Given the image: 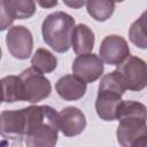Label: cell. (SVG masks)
<instances>
[{
    "label": "cell",
    "mask_w": 147,
    "mask_h": 147,
    "mask_svg": "<svg viewBox=\"0 0 147 147\" xmlns=\"http://www.w3.org/2000/svg\"><path fill=\"white\" fill-rule=\"evenodd\" d=\"M116 136L123 147H147V107L138 101L122 100L117 109Z\"/></svg>",
    "instance_id": "obj_1"
},
{
    "label": "cell",
    "mask_w": 147,
    "mask_h": 147,
    "mask_svg": "<svg viewBox=\"0 0 147 147\" xmlns=\"http://www.w3.org/2000/svg\"><path fill=\"white\" fill-rule=\"evenodd\" d=\"M26 110L25 145L29 147H53L60 130L59 114L49 106H30Z\"/></svg>",
    "instance_id": "obj_2"
},
{
    "label": "cell",
    "mask_w": 147,
    "mask_h": 147,
    "mask_svg": "<svg viewBox=\"0 0 147 147\" xmlns=\"http://www.w3.org/2000/svg\"><path fill=\"white\" fill-rule=\"evenodd\" d=\"M75 20L64 11H55L46 16L41 25L44 41L55 52L65 53L71 47Z\"/></svg>",
    "instance_id": "obj_3"
},
{
    "label": "cell",
    "mask_w": 147,
    "mask_h": 147,
    "mask_svg": "<svg viewBox=\"0 0 147 147\" xmlns=\"http://www.w3.org/2000/svg\"><path fill=\"white\" fill-rule=\"evenodd\" d=\"M20 78L22 85V101L37 103L49 96L52 92L51 82L33 67L22 71Z\"/></svg>",
    "instance_id": "obj_4"
},
{
    "label": "cell",
    "mask_w": 147,
    "mask_h": 147,
    "mask_svg": "<svg viewBox=\"0 0 147 147\" xmlns=\"http://www.w3.org/2000/svg\"><path fill=\"white\" fill-rule=\"evenodd\" d=\"M130 91H141L147 86V63L138 56H127L116 69Z\"/></svg>",
    "instance_id": "obj_5"
},
{
    "label": "cell",
    "mask_w": 147,
    "mask_h": 147,
    "mask_svg": "<svg viewBox=\"0 0 147 147\" xmlns=\"http://www.w3.org/2000/svg\"><path fill=\"white\" fill-rule=\"evenodd\" d=\"M6 44L9 53L18 60H25L31 55L33 37L31 31L23 25L9 28L6 36Z\"/></svg>",
    "instance_id": "obj_6"
},
{
    "label": "cell",
    "mask_w": 147,
    "mask_h": 147,
    "mask_svg": "<svg viewBox=\"0 0 147 147\" xmlns=\"http://www.w3.org/2000/svg\"><path fill=\"white\" fill-rule=\"evenodd\" d=\"M0 132L2 138L16 140L25 138L26 132V110H3L0 115Z\"/></svg>",
    "instance_id": "obj_7"
},
{
    "label": "cell",
    "mask_w": 147,
    "mask_h": 147,
    "mask_svg": "<svg viewBox=\"0 0 147 147\" xmlns=\"http://www.w3.org/2000/svg\"><path fill=\"white\" fill-rule=\"evenodd\" d=\"M36 13L34 0H1V30H6L15 20L30 18Z\"/></svg>",
    "instance_id": "obj_8"
},
{
    "label": "cell",
    "mask_w": 147,
    "mask_h": 147,
    "mask_svg": "<svg viewBox=\"0 0 147 147\" xmlns=\"http://www.w3.org/2000/svg\"><path fill=\"white\" fill-rule=\"evenodd\" d=\"M99 54L105 63L110 65H118L127 56H130V48L123 37L117 34H109L101 41Z\"/></svg>",
    "instance_id": "obj_9"
},
{
    "label": "cell",
    "mask_w": 147,
    "mask_h": 147,
    "mask_svg": "<svg viewBox=\"0 0 147 147\" xmlns=\"http://www.w3.org/2000/svg\"><path fill=\"white\" fill-rule=\"evenodd\" d=\"M72 74L87 83L98 80L103 72V61L95 54H80L72 63Z\"/></svg>",
    "instance_id": "obj_10"
},
{
    "label": "cell",
    "mask_w": 147,
    "mask_h": 147,
    "mask_svg": "<svg viewBox=\"0 0 147 147\" xmlns=\"http://www.w3.org/2000/svg\"><path fill=\"white\" fill-rule=\"evenodd\" d=\"M59 125L65 137L80 134L86 127V117L84 113L76 107H65L59 113Z\"/></svg>",
    "instance_id": "obj_11"
},
{
    "label": "cell",
    "mask_w": 147,
    "mask_h": 147,
    "mask_svg": "<svg viewBox=\"0 0 147 147\" xmlns=\"http://www.w3.org/2000/svg\"><path fill=\"white\" fill-rule=\"evenodd\" d=\"M55 90L63 100L76 101L85 95L86 83L75 75H65L56 82Z\"/></svg>",
    "instance_id": "obj_12"
},
{
    "label": "cell",
    "mask_w": 147,
    "mask_h": 147,
    "mask_svg": "<svg viewBox=\"0 0 147 147\" xmlns=\"http://www.w3.org/2000/svg\"><path fill=\"white\" fill-rule=\"evenodd\" d=\"M122 95L108 92V91H98V96L95 100V110L98 116L107 122L116 121L117 109L122 101Z\"/></svg>",
    "instance_id": "obj_13"
},
{
    "label": "cell",
    "mask_w": 147,
    "mask_h": 147,
    "mask_svg": "<svg viewBox=\"0 0 147 147\" xmlns=\"http://www.w3.org/2000/svg\"><path fill=\"white\" fill-rule=\"evenodd\" d=\"M94 32L86 24L75 26L71 36V47L77 55L91 53L94 47Z\"/></svg>",
    "instance_id": "obj_14"
},
{
    "label": "cell",
    "mask_w": 147,
    "mask_h": 147,
    "mask_svg": "<svg viewBox=\"0 0 147 147\" xmlns=\"http://www.w3.org/2000/svg\"><path fill=\"white\" fill-rule=\"evenodd\" d=\"M130 41L141 49H147V10L136 20L129 29Z\"/></svg>",
    "instance_id": "obj_15"
},
{
    "label": "cell",
    "mask_w": 147,
    "mask_h": 147,
    "mask_svg": "<svg viewBox=\"0 0 147 147\" xmlns=\"http://www.w3.org/2000/svg\"><path fill=\"white\" fill-rule=\"evenodd\" d=\"M86 8L88 15L99 22H105L115 10L114 0H87Z\"/></svg>",
    "instance_id": "obj_16"
},
{
    "label": "cell",
    "mask_w": 147,
    "mask_h": 147,
    "mask_svg": "<svg viewBox=\"0 0 147 147\" xmlns=\"http://www.w3.org/2000/svg\"><path fill=\"white\" fill-rule=\"evenodd\" d=\"M2 86V101L13 103L22 101V85L20 76H6L1 79Z\"/></svg>",
    "instance_id": "obj_17"
},
{
    "label": "cell",
    "mask_w": 147,
    "mask_h": 147,
    "mask_svg": "<svg viewBox=\"0 0 147 147\" xmlns=\"http://www.w3.org/2000/svg\"><path fill=\"white\" fill-rule=\"evenodd\" d=\"M31 64L39 72L49 74L56 69L57 59L46 48H38L31 59Z\"/></svg>",
    "instance_id": "obj_18"
},
{
    "label": "cell",
    "mask_w": 147,
    "mask_h": 147,
    "mask_svg": "<svg viewBox=\"0 0 147 147\" xmlns=\"http://www.w3.org/2000/svg\"><path fill=\"white\" fill-rule=\"evenodd\" d=\"M63 2L65 6H68L70 8L78 9V8H82L87 2V0H63Z\"/></svg>",
    "instance_id": "obj_19"
},
{
    "label": "cell",
    "mask_w": 147,
    "mask_h": 147,
    "mask_svg": "<svg viewBox=\"0 0 147 147\" xmlns=\"http://www.w3.org/2000/svg\"><path fill=\"white\" fill-rule=\"evenodd\" d=\"M41 8H53L57 6V0H36Z\"/></svg>",
    "instance_id": "obj_20"
},
{
    "label": "cell",
    "mask_w": 147,
    "mask_h": 147,
    "mask_svg": "<svg viewBox=\"0 0 147 147\" xmlns=\"http://www.w3.org/2000/svg\"><path fill=\"white\" fill-rule=\"evenodd\" d=\"M114 1H115V2H123L124 0H114Z\"/></svg>",
    "instance_id": "obj_21"
}]
</instances>
